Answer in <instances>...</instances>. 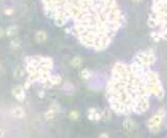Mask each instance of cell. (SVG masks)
<instances>
[{
  "label": "cell",
  "instance_id": "cell-6",
  "mask_svg": "<svg viewBox=\"0 0 167 138\" xmlns=\"http://www.w3.org/2000/svg\"><path fill=\"white\" fill-rule=\"evenodd\" d=\"M11 94L18 101H23L25 99V89L23 86H15L11 89Z\"/></svg>",
  "mask_w": 167,
  "mask_h": 138
},
{
  "label": "cell",
  "instance_id": "cell-20",
  "mask_svg": "<svg viewBox=\"0 0 167 138\" xmlns=\"http://www.w3.org/2000/svg\"><path fill=\"white\" fill-rule=\"evenodd\" d=\"M151 38L155 42H159V41H161V40H162V39H161L160 34H159L158 32H156V30H153V32H151Z\"/></svg>",
  "mask_w": 167,
  "mask_h": 138
},
{
  "label": "cell",
  "instance_id": "cell-2",
  "mask_svg": "<svg viewBox=\"0 0 167 138\" xmlns=\"http://www.w3.org/2000/svg\"><path fill=\"white\" fill-rule=\"evenodd\" d=\"M110 108L118 115L144 114L151 107V96L165 95L159 74L134 62H117L113 66L105 88Z\"/></svg>",
  "mask_w": 167,
  "mask_h": 138
},
{
  "label": "cell",
  "instance_id": "cell-22",
  "mask_svg": "<svg viewBox=\"0 0 167 138\" xmlns=\"http://www.w3.org/2000/svg\"><path fill=\"white\" fill-rule=\"evenodd\" d=\"M14 13H15L14 9H11V7L4 9V15H6V16H11V15H14Z\"/></svg>",
  "mask_w": 167,
  "mask_h": 138
},
{
  "label": "cell",
  "instance_id": "cell-9",
  "mask_svg": "<svg viewBox=\"0 0 167 138\" xmlns=\"http://www.w3.org/2000/svg\"><path fill=\"white\" fill-rule=\"evenodd\" d=\"M9 115H11V117L14 118H23L25 116V111L23 110L22 107H14V108H11V110L9 111Z\"/></svg>",
  "mask_w": 167,
  "mask_h": 138
},
{
  "label": "cell",
  "instance_id": "cell-11",
  "mask_svg": "<svg viewBox=\"0 0 167 138\" xmlns=\"http://www.w3.org/2000/svg\"><path fill=\"white\" fill-rule=\"evenodd\" d=\"M34 38H36V41L38 43H44L47 40V34L45 32H43V30H40V32H38L36 34V37Z\"/></svg>",
  "mask_w": 167,
  "mask_h": 138
},
{
  "label": "cell",
  "instance_id": "cell-4",
  "mask_svg": "<svg viewBox=\"0 0 167 138\" xmlns=\"http://www.w3.org/2000/svg\"><path fill=\"white\" fill-rule=\"evenodd\" d=\"M157 57L153 50H143L139 51L134 57V62L138 63L139 65L146 68H151L156 63Z\"/></svg>",
  "mask_w": 167,
  "mask_h": 138
},
{
  "label": "cell",
  "instance_id": "cell-23",
  "mask_svg": "<svg viewBox=\"0 0 167 138\" xmlns=\"http://www.w3.org/2000/svg\"><path fill=\"white\" fill-rule=\"evenodd\" d=\"M32 82H30V80H25V83H24V85H23V87H24V89H28V88H29L30 87V85H32Z\"/></svg>",
  "mask_w": 167,
  "mask_h": 138
},
{
  "label": "cell",
  "instance_id": "cell-1",
  "mask_svg": "<svg viewBox=\"0 0 167 138\" xmlns=\"http://www.w3.org/2000/svg\"><path fill=\"white\" fill-rule=\"evenodd\" d=\"M44 13L82 46L105 50L125 24L117 0H41Z\"/></svg>",
  "mask_w": 167,
  "mask_h": 138
},
{
  "label": "cell",
  "instance_id": "cell-30",
  "mask_svg": "<svg viewBox=\"0 0 167 138\" xmlns=\"http://www.w3.org/2000/svg\"><path fill=\"white\" fill-rule=\"evenodd\" d=\"M165 138H167V137H165Z\"/></svg>",
  "mask_w": 167,
  "mask_h": 138
},
{
  "label": "cell",
  "instance_id": "cell-16",
  "mask_svg": "<svg viewBox=\"0 0 167 138\" xmlns=\"http://www.w3.org/2000/svg\"><path fill=\"white\" fill-rule=\"evenodd\" d=\"M70 64H71V66L74 67V68H78V67L82 66V61L80 57H74L73 59L70 61Z\"/></svg>",
  "mask_w": 167,
  "mask_h": 138
},
{
  "label": "cell",
  "instance_id": "cell-7",
  "mask_svg": "<svg viewBox=\"0 0 167 138\" xmlns=\"http://www.w3.org/2000/svg\"><path fill=\"white\" fill-rule=\"evenodd\" d=\"M87 117L92 121H99L101 120V111L97 108H90L87 111Z\"/></svg>",
  "mask_w": 167,
  "mask_h": 138
},
{
  "label": "cell",
  "instance_id": "cell-28",
  "mask_svg": "<svg viewBox=\"0 0 167 138\" xmlns=\"http://www.w3.org/2000/svg\"><path fill=\"white\" fill-rule=\"evenodd\" d=\"M132 1H133L134 3H140L142 1V0H132Z\"/></svg>",
  "mask_w": 167,
  "mask_h": 138
},
{
  "label": "cell",
  "instance_id": "cell-25",
  "mask_svg": "<svg viewBox=\"0 0 167 138\" xmlns=\"http://www.w3.org/2000/svg\"><path fill=\"white\" fill-rule=\"evenodd\" d=\"M4 34H5V30L3 29V28L0 27V38H2Z\"/></svg>",
  "mask_w": 167,
  "mask_h": 138
},
{
  "label": "cell",
  "instance_id": "cell-10",
  "mask_svg": "<svg viewBox=\"0 0 167 138\" xmlns=\"http://www.w3.org/2000/svg\"><path fill=\"white\" fill-rule=\"evenodd\" d=\"M62 78L57 74H51L50 78H49L48 83H47V87H54V86H59L62 84Z\"/></svg>",
  "mask_w": 167,
  "mask_h": 138
},
{
  "label": "cell",
  "instance_id": "cell-17",
  "mask_svg": "<svg viewBox=\"0 0 167 138\" xmlns=\"http://www.w3.org/2000/svg\"><path fill=\"white\" fill-rule=\"evenodd\" d=\"M80 78L85 80H90L92 78V72L90 71L89 69H82V71H80Z\"/></svg>",
  "mask_w": 167,
  "mask_h": 138
},
{
  "label": "cell",
  "instance_id": "cell-19",
  "mask_svg": "<svg viewBox=\"0 0 167 138\" xmlns=\"http://www.w3.org/2000/svg\"><path fill=\"white\" fill-rule=\"evenodd\" d=\"M69 118L71 120H77L80 118V113L76 110H72L69 112Z\"/></svg>",
  "mask_w": 167,
  "mask_h": 138
},
{
  "label": "cell",
  "instance_id": "cell-15",
  "mask_svg": "<svg viewBox=\"0 0 167 138\" xmlns=\"http://www.w3.org/2000/svg\"><path fill=\"white\" fill-rule=\"evenodd\" d=\"M57 112L54 110H52V109L49 108L48 111H46V113L44 114V116H45V119L46 120H52L55 118V116H57Z\"/></svg>",
  "mask_w": 167,
  "mask_h": 138
},
{
  "label": "cell",
  "instance_id": "cell-13",
  "mask_svg": "<svg viewBox=\"0 0 167 138\" xmlns=\"http://www.w3.org/2000/svg\"><path fill=\"white\" fill-rule=\"evenodd\" d=\"M111 109H103L101 111V120L103 121H109L112 118V114H111Z\"/></svg>",
  "mask_w": 167,
  "mask_h": 138
},
{
  "label": "cell",
  "instance_id": "cell-3",
  "mask_svg": "<svg viewBox=\"0 0 167 138\" xmlns=\"http://www.w3.org/2000/svg\"><path fill=\"white\" fill-rule=\"evenodd\" d=\"M147 24L167 41V0H153Z\"/></svg>",
  "mask_w": 167,
  "mask_h": 138
},
{
  "label": "cell",
  "instance_id": "cell-18",
  "mask_svg": "<svg viewBox=\"0 0 167 138\" xmlns=\"http://www.w3.org/2000/svg\"><path fill=\"white\" fill-rule=\"evenodd\" d=\"M20 46H21V41L19 39L13 40V41L11 42V44H9V47H11V49H13V50L19 49L20 48Z\"/></svg>",
  "mask_w": 167,
  "mask_h": 138
},
{
  "label": "cell",
  "instance_id": "cell-14",
  "mask_svg": "<svg viewBox=\"0 0 167 138\" xmlns=\"http://www.w3.org/2000/svg\"><path fill=\"white\" fill-rule=\"evenodd\" d=\"M17 32H18V27H17V25L9 26V27L6 28V30H5V34H6L7 37H13Z\"/></svg>",
  "mask_w": 167,
  "mask_h": 138
},
{
  "label": "cell",
  "instance_id": "cell-8",
  "mask_svg": "<svg viewBox=\"0 0 167 138\" xmlns=\"http://www.w3.org/2000/svg\"><path fill=\"white\" fill-rule=\"evenodd\" d=\"M122 126H123L124 131H126V132H133V131H135L136 128H137V124H136V122L130 117H126L125 119L123 120V124H122Z\"/></svg>",
  "mask_w": 167,
  "mask_h": 138
},
{
  "label": "cell",
  "instance_id": "cell-21",
  "mask_svg": "<svg viewBox=\"0 0 167 138\" xmlns=\"http://www.w3.org/2000/svg\"><path fill=\"white\" fill-rule=\"evenodd\" d=\"M49 108L52 109V110H54V111H57V113H59V111H61V106H59V104H57V103H55V101H54V103L51 104Z\"/></svg>",
  "mask_w": 167,
  "mask_h": 138
},
{
  "label": "cell",
  "instance_id": "cell-27",
  "mask_svg": "<svg viewBox=\"0 0 167 138\" xmlns=\"http://www.w3.org/2000/svg\"><path fill=\"white\" fill-rule=\"evenodd\" d=\"M4 136V131L2 129H0V138H2Z\"/></svg>",
  "mask_w": 167,
  "mask_h": 138
},
{
  "label": "cell",
  "instance_id": "cell-29",
  "mask_svg": "<svg viewBox=\"0 0 167 138\" xmlns=\"http://www.w3.org/2000/svg\"><path fill=\"white\" fill-rule=\"evenodd\" d=\"M166 129H167V124H166Z\"/></svg>",
  "mask_w": 167,
  "mask_h": 138
},
{
  "label": "cell",
  "instance_id": "cell-26",
  "mask_svg": "<svg viewBox=\"0 0 167 138\" xmlns=\"http://www.w3.org/2000/svg\"><path fill=\"white\" fill-rule=\"evenodd\" d=\"M38 95H39L40 98H43V97L45 96V92H44V91H40L39 93H38Z\"/></svg>",
  "mask_w": 167,
  "mask_h": 138
},
{
  "label": "cell",
  "instance_id": "cell-12",
  "mask_svg": "<svg viewBox=\"0 0 167 138\" xmlns=\"http://www.w3.org/2000/svg\"><path fill=\"white\" fill-rule=\"evenodd\" d=\"M24 73H25L24 68L21 66H17L14 70V78H16V80H20V78H22L23 76H24Z\"/></svg>",
  "mask_w": 167,
  "mask_h": 138
},
{
  "label": "cell",
  "instance_id": "cell-5",
  "mask_svg": "<svg viewBox=\"0 0 167 138\" xmlns=\"http://www.w3.org/2000/svg\"><path fill=\"white\" fill-rule=\"evenodd\" d=\"M164 117H165L164 108H160L148 120H147L146 126H147V128H148L151 133L156 134L160 131L161 128H162V124H163V120H164Z\"/></svg>",
  "mask_w": 167,
  "mask_h": 138
},
{
  "label": "cell",
  "instance_id": "cell-24",
  "mask_svg": "<svg viewBox=\"0 0 167 138\" xmlns=\"http://www.w3.org/2000/svg\"><path fill=\"white\" fill-rule=\"evenodd\" d=\"M98 138H110V136H109V134L108 133H100L99 134V136H98Z\"/></svg>",
  "mask_w": 167,
  "mask_h": 138
}]
</instances>
